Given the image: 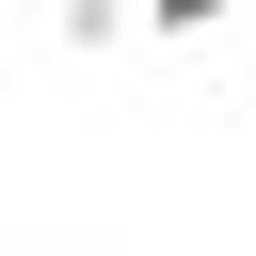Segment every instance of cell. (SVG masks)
Wrapping results in <instances>:
<instances>
[{"label":"cell","mask_w":256,"mask_h":256,"mask_svg":"<svg viewBox=\"0 0 256 256\" xmlns=\"http://www.w3.org/2000/svg\"><path fill=\"white\" fill-rule=\"evenodd\" d=\"M224 16H240V0H144V32H160V48H208Z\"/></svg>","instance_id":"2"},{"label":"cell","mask_w":256,"mask_h":256,"mask_svg":"<svg viewBox=\"0 0 256 256\" xmlns=\"http://www.w3.org/2000/svg\"><path fill=\"white\" fill-rule=\"evenodd\" d=\"M32 256H80V240H32Z\"/></svg>","instance_id":"3"},{"label":"cell","mask_w":256,"mask_h":256,"mask_svg":"<svg viewBox=\"0 0 256 256\" xmlns=\"http://www.w3.org/2000/svg\"><path fill=\"white\" fill-rule=\"evenodd\" d=\"M48 32H64V48H80V64H112V48H128V32H144V0H64V16H48Z\"/></svg>","instance_id":"1"}]
</instances>
